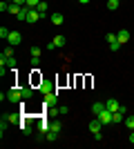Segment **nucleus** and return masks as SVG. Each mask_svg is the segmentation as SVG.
I'll return each mask as SVG.
<instances>
[{
    "label": "nucleus",
    "instance_id": "f257e3e1",
    "mask_svg": "<svg viewBox=\"0 0 134 149\" xmlns=\"http://www.w3.org/2000/svg\"><path fill=\"white\" fill-rule=\"evenodd\" d=\"M7 100H9V102H16V105H20V102H22V89L20 87H13V89H9V91H7Z\"/></svg>",
    "mask_w": 134,
    "mask_h": 149
},
{
    "label": "nucleus",
    "instance_id": "f03ea898",
    "mask_svg": "<svg viewBox=\"0 0 134 149\" xmlns=\"http://www.w3.org/2000/svg\"><path fill=\"white\" fill-rule=\"evenodd\" d=\"M112 116H114V113H112V111L107 109V107H105V109H103V111L98 113V120H101L103 125H112V123H114V120H112Z\"/></svg>",
    "mask_w": 134,
    "mask_h": 149
},
{
    "label": "nucleus",
    "instance_id": "7ed1b4c3",
    "mask_svg": "<svg viewBox=\"0 0 134 149\" xmlns=\"http://www.w3.org/2000/svg\"><path fill=\"white\" fill-rule=\"evenodd\" d=\"M7 40H9V45H11V47H16V45L22 42V33H20V31H11Z\"/></svg>",
    "mask_w": 134,
    "mask_h": 149
},
{
    "label": "nucleus",
    "instance_id": "20e7f679",
    "mask_svg": "<svg viewBox=\"0 0 134 149\" xmlns=\"http://www.w3.org/2000/svg\"><path fill=\"white\" fill-rule=\"evenodd\" d=\"M51 91H56V85H54V82H49V80H43L40 82V93H51Z\"/></svg>",
    "mask_w": 134,
    "mask_h": 149
},
{
    "label": "nucleus",
    "instance_id": "39448f33",
    "mask_svg": "<svg viewBox=\"0 0 134 149\" xmlns=\"http://www.w3.org/2000/svg\"><path fill=\"white\" fill-rule=\"evenodd\" d=\"M40 18H43V16H40V11H38V9H32V11H29V16H27V20H25V22L34 25V22H38Z\"/></svg>",
    "mask_w": 134,
    "mask_h": 149
},
{
    "label": "nucleus",
    "instance_id": "423d86ee",
    "mask_svg": "<svg viewBox=\"0 0 134 149\" xmlns=\"http://www.w3.org/2000/svg\"><path fill=\"white\" fill-rule=\"evenodd\" d=\"M101 127H103V123L98 120V116H94V120H92V123L87 125V129L92 131V134H96V131H101Z\"/></svg>",
    "mask_w": 134,
    "mask_h": 149
},
{
    "label": "nucleus",
    "instance_id": "0eeeda50",
    "mask_svg": "<svg viewBox=\"0 0 134 149\" xmlns=\"http://www.w3.org/2000/svg\"><path fill=\"white\" fill-rule=\"evenodd\" d=\"M56 102H58V96H56V91H51V93H45V105H43V107L56 105Z\"/></svg>",
    "mask_w": 134,
    "mask_h": 149
},
{
    "label": "nucleus",
    "instance_id": "6e6552de",
    "mask_svg": "<svg viewBox=\"0 0 134 149\" xmlns=\"http://www.w3.org/2000/svg\"><path fill=\"white\" fill-rule=\"evenodd\" d=\"M105 107H107L109 111L114 113V111H119V109H121V102H119V100H116V98H109L107 102H105Z\"/></svg>",
    "mask_w": 134,
    "mask_h": 149
},
{
    "label": "nucleus",
    "instance_id": "1a4fd4ad",
    "mask_svg": "<svg viewBox=\"0 0 134 149\" xmlns=\"http://www.w3.org/2000/svg\"><path fill=\"white\" fill-rule=\"evenodd\" d=\"M116 38H119V42H121V45H125L130 40V31L128 29H121L119 33H116Z\"/></svg>",
    "mask_w": 134,
    "mask_h": 149
},
{
    "label": "nucleus",
    "instance_id": "9d476101",
    "mask_svg": "<svg viewBox=\"0 0 134 149\" xmlns=\"http://www.w3.org/2000/svg\"><path fill=\"white\" fill-rule=\"evenodd\" d=\"M51 22H54V25H56V27H60V25H63V22H65V16H63V13H51Z\"/></svg>",
    "mask_w": 134,
    "mask_h": 149
},
{
    "label": "nucleus",
    "instance_id": "9b49d317",
    "mask_svg": "<svg viewBox=\"0 0 134 149\" xmlns=\"http://www.w3.org/2000/svg\"><path fill=\"white\" fill-rule=\"evenodd\" d=\"M29 11H32V7H22V9H20V13L18 16H16V20H27V16H29Z\"/></svg>",
    "mask_w": 134,
    "mask_h": 149
},
{
    "label": "nucleus",
    "instance_id": "f8f14e48",
    "mask_svg": "<svg viewBox=\"0 0 134 149\" xmlns=\"http://www.w3.org/2000/svg\"><path fill=\"white\" fill-rule=\"evenodd\" d=\"M36 127H38V134H40V136H45V134L49 131V123H45V120H40Z\"/></svg>",
    "mask_w": 134,
    "mask_h": 149
},
{
    "label": "nucleus",
    "instance_id": "ddd939ff",
    "mask_svg": "<svg viewBox=\"0 0 134 149\" xmlns=\"http://www.w3.org/2000/svg\"><path fill=\"white\" fill-rule=\"evenodd\" d=\"M103 109H105V102H94V105H92V113H94V116H98Z\"/></svg>",
    "mask_w": 134,
    "mask_h": 149
},
{
    "label": "nucleus",
    "instance_id": "4468645a",
    "mask_svg": "<svg viewBox=\"0 0 134 149\" xmlns=\"http://www.w3.org/2000/svg\"><path fill=\"white\" fill-rule=\"evenodd\" d=\"M20 9H22L20 5H16V2H9V9H7V11H9V13H13V16H18V13H20Z\"/></svg>",
    "mask_w": 134,
    "mask_h": 149
},
{
    "label": "nucleus",
    "instance_id": "2eb2a0df",
    "mask_svg": "<svg viewBox=\"0 0 134 149\" xmlns=\"http://www.w3.org/2000/svg\"><path fill=\"white\" fill-rule=\"evenodd\" d=\"M51 42H54V45L58 47V49H60V47H65V42H67V38H65V36H56L54 40H51Z\"/></svg>",
    "mask_w": 134,
    "mask_h": 149
},
{
    "label": "nucleus",
    "instance_id": "dca6fc26",
    "mask_svg": "<svg viewBox=\"0 0 134 149\" xmlns=\"http://www.w3.org/2000/svg\"><path fill=\"white\" fill-rule=\"evenodd\" d=\"M20 131H22L25 136H29V134H32V127H29V125H27L25 120H20Z\"/></svg>",
    "mask_w": 134,
    "mask_h": 149
},
{
    "label": "nucleus",
    "instance_id": "f3484780",
    "mask_svg": "<svg viewBox=\"0 0 134 149\" xmlns=\"http://www.w3.org/2000/svg\"><path fill=\"white\" fill-rule=\"evenodd\" d=\"M9 120H7V116H2V120H0V136H5V131H7V127H9Z\"/></svg>",
    "mask_w": 134,
    "mask_h": 149
},
{
    "label": "nucleus",
    "instance_id": "a211bd4d",
    "mask_svg": "<svg viewBox=\"0 0 134 149\" xmlns=\"http://www.w3.org/2000/svg\"><path fill=\"white\" fill-rule=\"evenodd\" d=\"M45 138H47V140H49V143H56V140H58V134H56V131H47V134H45Z\"/></svg>",
    "mask_w": 134,
    "mask_h": 149
},
{
    "label": "nucleus",
    "instance_id": "6ab92c4d",
    "mask_svg": "<svg viewBox=\"0 0 134 149\" xmlns=\"http://www.w3.org/2000/svg\"><path fill=\"white\" fill-rule=\"evenodd\" d=\"M20 89H22V98H32L34 96V89L29 87V85H27V87H20Z\"/></svg>",
    "mask_w": 134,
    "mask_h": 149
},
{
    "label": "nucleus",
    "instance_id": "aec40b11",
    "mask_svg": "<svg viewBox=\"0 0 134 149\" xmlns=\"http://www.w3.org/2000/svg\"><path fill=\"white\" fill-rule=\"evenodd\" d=\"M49 129L56 131V134H60V129H63V125L58 123V120H54V123H49Z\"/></svg>",
    "mask_w": 134,
    "mask_h": 149
},
{
    "label": "nucleus",
    "instance_id": "412c9836",
    "mask_svg": "<svg viewBox=\"0 0 134 149\" xmlns=\"http://www.w3.org/2000/svg\"><path fill=\"white\" fill-rule=\"evenodd\" d=\"M107 9L109 11H116L119 9V0H107Z\"/></svg>",
    "mask_w": 134,
    "mask_h": 149
},
{
    "label": "nucleus",
    "instance_id": "4be33fe9",
    "mask_svg": "<svg viewBox=\"0 0 134 149\" xmlns=\"http://www.w3.org/2000/svg\"><path fill=\"white\" fill-rule=\"evenodd\" d=\"M7 65L11 69H16V65H18V60H16V56H7Z\"/></svg>",
    "mask_w": 134,
    "mask_h": 149
},
{
    "label": "nucleus",
    "instance_id": "5701e85b",
    "mask_svg": "<svg viewBox=\"0 0 134 149\" xmlns=\"http://www.w3.org/2000/svg\"><path fill=\"white\" fill-rule=\"evenodd\" d=\"M123 123L128 125V129H130V131H132V129H134V116H128V118L123 120Z\"/></svg>",
    "mask_w": 134,
    "mask_h": 149
},
{
    "label": "nucleus",
    "instance_id": "b1692460",
    "mask_svg": "<svg viewBox=\"0 0 134 149\" xmlns=\"http://www.w3.org/2000/svg\"><path fill=\"white\" fill-rule=\"evenodd\" d=\"M9 33H11V31L7 29V27H0V38H2V40H7V38H9Z\"/></svg>",
    "mask_w": 134,
    "mask_h": 149
},
{
    "label": "nucleus",
    "instance_id": "393cba45",
    "mask_svg": "<svg viewBox=\"0 0 134 149\" xmlns=\"http://www.w3.org/2000/svg\"><path fill=\"white\" fill-rule=\"evenodd\" d=\"M36 9H38L40 13H47V9H49V7H47V2H45V0H40V5L36 7Z\"/></svg>",
    "mask_w": 134,
    "mask_h": 149
},
{
    "label": "nucleus",
    "instance_id": "a878e982",
    "mask_svg": "<svg viewBox=\"0 0 134 149\" xmlns=\"http://www.w3.org/2000/svg\"><path fill=\"white\" fill-rule=\"evenodd\" d=\"M7 120H9V123H20V116H18V113H9Z\"/></svg>",
    "mask_w": 134,
    "mask_h": 149
},
{
    "label": "nucleus",
    "instance_id": "bb28decb",
    "mask_svg": "<svg viewBox=\"0 0 134 149\" xmlns=\"http://www.w3.org/2000/svg\"><path fill=\"white\" fill-rule=\"evenodd\" d=\"M109 49H112V51H119V49H121V42H119V40L109 42Z\"/></svg>",
    "mask_w": 134,
    "mask_h": 149
},
{
    "label": "nucleus",
    "instance_id": "cd10ccee",
    "mask_svg": "<svg viewBox=\"0 0 134 149\" xmlns=\"http://www.w3.org/2000/svg\"><path fill=\"white\" fill-rule=\"evenodd\" d=\"M38 5H40V0H27V7H32V9H36Z\"/></svg>",
    "mask_w": 134,
    "mask_h": 149
},
{
    "label": "nucleus",
    "instance_id": "c85d7f7f",
    "mask_svg": "<svg viewBox=\"0 0 134 149\" xmlns=\"http://www.w3.org/2000/svg\"><path fill=\"white\" fill-rule=\"evenodd\" d=\"M105 40H107V45H109V42H114V40H119V38H116V33H107Z\"/></svg>",
    "mask_w": 134,
    "mask_h": 149
},
{
    "label": "nucleus",
    "instance_id": "c756f323",
    "mask_svg": "<svg viewBox=\"0 0 134 149\" xmlns=\"http://www.w3.org/2000/svg\"><path fill=\"white\" fill-rule=\"evenodd\" d=\"M38 62H40V56H32V67H38Z\"/></svg>",
    "mask_w": 134,
    "mask_h": 149
},
{
    "label": "nucleus",
    "instance_id": "7c9ffc66",
    "mask_svg": "<svg viewBox=\"0 0 134 149\" xmlns=\"http://www.w3.org/2000/svg\"><path fill=\"white\" fill-rule=\"evenodd\" d=\"M32 56H40V47H32V51H29Z\"/></svg>",
    "mask_w": 134,
    "mask_h": 149
},
{
    "label": "nucleus",
    "instance_id": "2f4dec72",
    "mask_svg": "<svg viewBox=\"0 0 134 149\" xmlns=\"http://www.w3.org/2000/svg\"><path fill=\"white\" fill-rule=\"evenodd\" d=\"M130 143H132V145H134V129H132V131H130Z\"/></svg>",
    "mask_w": 134,
    "mask_h": 149
},
{
    "label": "nucleus",
    "instance_id": "473e14b6",
    "mask_svg": "<svg viewBox=\"0 0 134 149\" xmlns=\"http://www.w3.org/2000/svg\"><path fill=\"white\" fill-rule=\"evenodd\" d=\"M78 2H81V5H87V2H89V0H78Z\"/></svg>",
    "mask_w": 134,
    "mask_h": 149
},
{
    "label": "nucleus",
    "instance_id": "72a5a7b5",
    "mask_svg": "<svg viewBox=\"0 0 134 149\" xmlns=\"http://www.w3.org/2000/svg\"><path fill=\"white\" fill-rule=\"evenodd\" d=\"M5 2H11V0H5Z\"/></svg>",
    "mask_w": 134,
    "mask_h": 149
}]
</instances>
